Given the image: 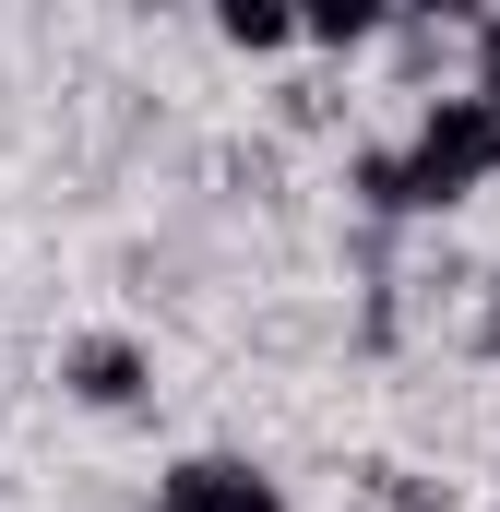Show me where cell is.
<instances>
[{"instance_id":"obj_7","label":"cell","mask_w":500,"mask_h":512,"mask_svg":"<svg viewBox=\"0 0 500 512\" xmlns=\"http://www.w3.org/2000/svg\"><path fill=\"white\" fill-rule=\"evenodd\" d=\"M227 60H262V72H298L310 60V36H298V12L286 0H215V24H203Z\"/></svg>"},{"instance_id":"obj_6","label":"cell","mask_w":500,"mask_h":512,"mask_svg":"<svg viewBox=\"0 0 500 512\" xmlns=\"http://www.w3.org/2000/svg\"><path fill=\"white\" fill-rule=\"evenodd\" d=\"M346 512H465V489L417 453H358L346 465Z\"/></svg>"},{"instance_id":"obj_10","label":"cell","mask_w":500,"mask_h":512,"mask_svg":"<svg viewBox=\"0 0 500 512\" xmlns=\"http://www.w3.org/2000/svg\"><path fill=\"white\" fill-rule=\"evenodd\" d=\"M489 512H500V501H489Z\"/></svg>"},{"instance_id":"obj_4","label":"cell","mask_w":500,"mask_h":512,"mask_svg":"<svg viewBox=\"0 0 500 512\" xmlns=\"http://www.w3.org/2000/svg\"><path fill=\"white\" fill-rule=\"evenodd\" d=\"M334 203H346V227H405L417 239V191H405V143L393 131H346L334 143Z\"/></svg>"},{"instance_id":"obj_1","label":"cell","mask_w":500,"mask_h":512,"mask_svg":"<svg viewBox=\"0 0 500 512\" xmlns=\"http://www.w3.org/2000/svg\"><path fill=\"white\" fill-rule=\"evenodd\" d=\"M393 143H405L417 227H453L465 203H489V191H500V108L477 96V84H441V96H417Z\"/></svg>"},{"instance_id":"obj_3","label":"cell","mask_w":500,"mask_h":512,"mask_svg":"<svg viewBox=\"0 0 500 512\" xmlns=\"http://www.w3.org/2000/svg\"><path fill=\"white\" fill-rule=\"evenodd\" d=\"M143 512H298L286 501V477L274 465H250V453H167L155 477H143Z\"/></svg>"},{"instance_id":"obj_2","label":"cell","mask_w":500,"mask_h":512,"mask_svg":"<svg viewBox=\"0 0 500 512\" xmlns=\"http://www.w3.org/2000/svg\"><path fill=\"white\" fill-rule=\"evenodd\" d=\"M48 393L72 405V417H155V393H167V358H155V334L143 322H72L60 346H48Z\"/></svg>"},{"instance_id":"obj_9","label":"cell","mask_w":500,"mask_h":512,"mask_svg":"<svg viewBox=\"0 0 500 512\" xmlns=\"http://www.w3.org/2000/svg\"><path fill=\"white\" fill-rule=\"evenodd\" d=\"M465 84L500 108V12H477V36H465Z\"/></svg>"},{"instance_id":"obj_5","label":"cell","mask_w":500,"mask_h":512,"mask_svg":"<svg viewBox=\"0 0 500 512\" xmlns=\"http://www.w3.org/2000/svg\"><path fill=\"white\" fill-rule=\"evenodd\" d=\"M203 179H215V203H227V215H286V179H298V155H286L274 131H227V143L203 155Z\"/></svg>"},{"instance_id":"obj_8","label":"cell","mask_w":500,"mask_h":512,"mask_svg":"<svg viewBox=\"0 0 500 512\" xmlns=\"http://www.w3.org/2000/svg\"><path fill=\"white\" fill-rule=\"evenodd\" d=\"M465 358H477V370L500 382V274L477 286V310H465Z\"/></svg>"}]
</instances>
